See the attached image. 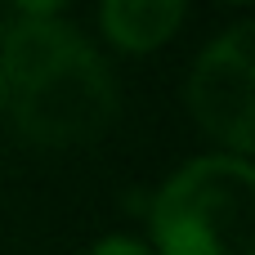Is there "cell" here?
Wrapping results in <instances>:
<instances>
[{
  "mask_svg": "<svg viewBox=\"0 0 255 255\" xmlns=\"http://www.w3.org/2000/svg\"><path fill=\"white\" fill-rule=\"evenodd\" d=\"M0 81L13 130L45 152L90 148L121 117L108 54L63 4H22L0 27Z\"/></svg>",
  "mask_w": 255,
  "mask_h": 255,
  "instance_id": "6da1fadb",
  "label": "cell"
},
{
  "mask_svg": "<svg viewBox=\"0 0 255 255\" xmlns=\"http://www.w3.org/2000/svg\"><path fill=\"white\" fill-rule=\"evenodd\" d=\"M152 255H255V161L197 152L148 197L143 233Z\"/></svg>",
  "mask_w": 255,
  "mask_h": 255,
  "instance_id": "7a4b0ae2",
  "label": "cell"
},
{
  "mask_svg": "<svg viewBox=\"0 0 255 255\" xmlns=\"http://www.w3.org/2000/svg\"><path fill=\"white\" fill-rule=\"evenodd\" d=\"M184 112L215 143L211 152L255 161V18L206 36L184 76Z\"/></svg>",
  "mask_w": 255,
  "mask_h": 255,
  "instance_id": "3957f363",
  "label": "cell"
},
{
  "mask_svg": "<svg viewBox=\"0 0 255 255\" xmlns=\"http://www.w3.org/2000/svg\"><path fill=\"white\" fill-rule=\"evenodd\" d=\"M184 0H103L94 9V45L126 58H148L161 54L184 31Z\"/></svg>",
  "mask_w": 255,
  "mask_h": 255,
  "instance_id": "277c9868",
  "label": "cell"
},
{
  "mask_svg": "<svg viewBox=\"0 0 255 255\" xmlns=\"http://www.w3.org/2000/svg\"><path fill=\"white\" fill-rule=\"evenodd\" d=\"M81 255H152V251H148V242H143L139 233H121V229H117V233L94 238Z\"/></svg>",
  "mask_w": 255,
  "mask_h": 255,
  "instance_id": "5b68a950",
  "label": "cell"
},
{
  "mask_svg": "<svg viewBox=\"0 0 255 255\" xmlns=\"http://www.w3.org/2000/svg\"><path fill=\"white\" fill-rule=\"evenodd\" d=\"M0 117H4V81H0Z\"/></svg>",
  "mask_w": 255,
  "mask_h": 255,
  "instance_id": "8992f818",
  "label": "cell"
}]
</instances>
